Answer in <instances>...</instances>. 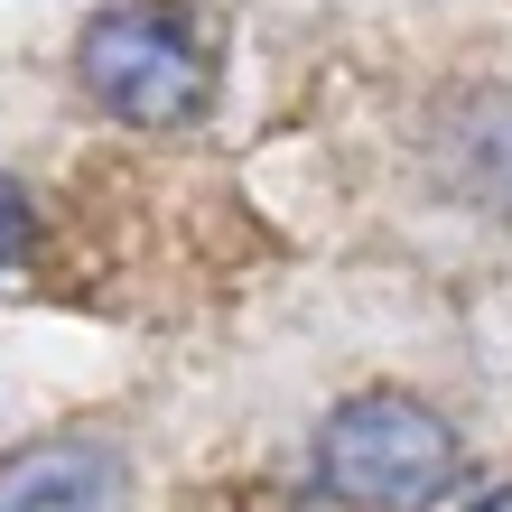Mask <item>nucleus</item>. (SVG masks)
<instances>
[{"label":"nucleus","mask_w":512,"mask_h":512,"mask_svg":"<svg viewBox=\"0 0 512 512\" xmlns=\"http://www.w3.org/2000/svg\"><path fill=\"white\" fill-rule=\"evenodd\" d=\"M457 475V429L410 391H354L317 429V485L354 512H429Z\"/></svg>","instance_id":"1"},{"label":"nucleus","mask_w":512,"mask_h":512,"mask_svg":"<svg viewBox=\"0 0 512 512\" xmlns=\"http://www.w3.org/2000/svg\"><path fill=\"white\" fill-rule=\"evenodd\" d=\"M75 66H84V94L140 131H177L215 103V56H205V38L187 28L177 0H112V10H94Z\"/></svg>","instance_id":"2"},{"label":"nucleus","mask_w":512,"mask_h":512,"mask_svg":"<svg viewBox=\"0 0 512 512\" xmlns=\"http://www.w3.org/2000/svg\"><path fill=\"white\" fill-rule=\"evenodd\" d=\"M0 512H131V466L112 438L56 429L0 457Z\"/></svg>","instance_id":"3"},{"label":"nucleus","mask_w":512,"mask_h":512,"mask_svg":"<svg viewBox=\"0 0 512 512\" xmlns=\"http://www.w3.org/2000/svg\"><path fill=\"white\" fill-rule=\"evenodd\" d=\"M28 252H38V205H28L10 177H0V270H19Z\"/></svg>","instance_id":"4"},{"label":"nucleus","mask_w":512,"mask_h":512,"mask_svg":"<svg viewBox=\"0 0 512 512\" xmlns=\"http://www.w3.org/2000/svg\"><path fill=\"white\" fill-rule=\"evenodd\" d=\"M438 512H512V485H503V475H475V485L457 475V485L438 494Z\"/></svg>","instance_id":"5"}]
</instances>
